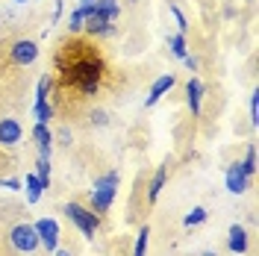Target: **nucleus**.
<instances>
[{
	"instance_id": "nucleus-24",
	"label": "nucleus",
	"mask_w": 259,
	"mask_h": 256,
	"mask_svg": "<svg viewBox=\"0 0 259 256\" xmlns=\"http://www.w3.org/2000/svg\"><path fill=\"white\" fill-rule=\"evenodd\" d=\"M82 24H85V15H82L80 9H74V12H71V18H68V30L77 35V32H82Z\"/></svg>"
},
{
	"instance_id": "nucleus-19",
	"label": "nucleus",
	"mask_w": 259,
	"mask_h": 256,
	"mask_svg": "<svg viewBox=\"0 0 259 256\" xmlns=\"http://www.w3.org/2000/svg\"><path fill=\"white\" fill-rule=\"evenodd\" d=\"M97 9H103L106 15H109V21H118V15H121V6H118V0H97Z\"/></svg>"
},
{
	"instance_id": "nucleus-23",
	"label": "nucleus",
	"mask_w": 259,
	"mask_h": 256,
	"mask_svg": "<svg viewBox=\"0 0 259 256\" xmlns=\"http://www.w3.org/2000/svg\"><path fill=\"white\" fill-rule=\"evenodd\" d=\"M147 236H150V230L142 227V230H139V236H136V250H133V256H145L147 253Z\"/></svg>"
},
{
	"instance_id": "nucleus-3",
	"label": "nucleus",
	"mask_w": 259,
	"mask_h": 256,
	"mask_svg": "<svg viewBox=\"0 0 259 256\" xmlns=\"http://www.w3.org/2000/svg\"><path fill=\"white\" fill-rule=\"evenodd\" d=\"M65 215L74 221V224L82 230V236H95L97 233V227H100V215L97 212H92V209H85V206H80V203H65V209H62Z\"/></svg>"
},
{
	"instance_id": "nucleus-18",
	"label": "nucleus",
	"mask_w": 259,
	"mask_h": 256,
	"mask_svg": "<svg viewBox=\"0 0 259 256\" xmlns=\"http://www.w3.org/2000/svg\"><path fill=\"white\" fill-rule=\"evenodd\" d=\"M32 112H35V121H38V124H48L50 118L56 115V109L45 100V103H35V106H32Z\"/></svg>"
},
{
	"instance_id": "nucleus-1",
	"label": "nucleus",
	"mask_w": 259,
	"mask_h": 256,
	"mask_svg": "<svg viewBox=\"0 0 259 256\" xmlns=\"http://www.w3.org/2000/svg\"><path fill=\"white\" fill-rule=\"evenodd\" d=\"M62 82L80 89L82 97L97 95V89H100V82H103V62H100L97 56H92V53L77 56L74 62L62 65Z\"/></svg>"
},
{
	"instance_id": "nucleus-30",
	"label": "nucleus",
	"mask_w": 259,
	"mask_h": 256,
	"mask_svg": "<svg viewBox=\"0 0 259 256\" xmlns=\"http://www.w3.org/2000/svg\"><path fill=\"white\" fill-rule=\"evenodd\" d=\"M183 62H186V68H189V71H197V59H194V56H186Z\"/></svg>"
},
{
	"instance_id": "nucleus-11",
	"label": "nucleus",
	"mask_w": 259,
	"mask_h": 256,
	"mask_svg": "<svg viewBox=\"0 0 259 256\" xmlns=\"http://www.w3.org/2000/svg\"><path fill=\"white\" fill-rule=\"evenodd\" d=\"M200 97H203V82L192 77V80L186 82V100H189L192 115H200Z\"/></svg>"
},
{
	"instance_id": "nucleus-12",
	"label": "nucleus",
	"mask_w": 259,
	"mask_h": 256,
	"mask_svg": "<svg viewBox=\"0 0 259 256\" xmlns=\"http://www.w3.org/2000/svg\"><path fill=\"white\" fill-rule=\"evenodd\" d=\"M32 139L38 144V156H48L50 159V142H53V136H50L48 124H38L35 121V127H32Z\"/></svg>"
},
{
	"instance_id": "nucleus-26",
	"label": "nucleus",
	"mask_w": 259,
	"mask_h": 256,
	"mask_svg": "<svg viewBox=\"0 0 259 256\" xmlns=\"http://www.w3.org/2000/svg\"><path fill=\"white\" fill-rule=\"evenodd\" d=\"M171 15H174V21H177L180 32H186V30H189V24H186V15H183V12H180L177 6H171Z\"/></svg>"
},
{
	"instance_id": "nucleus-2",
	"label": "nucleus",
	"mask_w": 259,
	"mask_h": 256,
	"mask_svg": "<svg viewBox=\"0 0 259 256\" xmlns=\"http://www.w3.org/2000/svg\"><path fill=\"white\" fill-rule=\"evenodd\" d=\"M115 189H118V171L97 177L95 180V192H92V212H106L115 200Z\"/></svg>"
},
{
	"instance_id": "nucleus-17",
	"label": "nucleus",
	"mask_w": 259,
	"mask_h": 256,
	"mask_svg": "<svg viewBox=\"0 0 259 256\" xmlns=\"http://www.w3.org/2000/svg\"><path fill=\"white\" fill-rule=\"evenodd\" d=\"M50 89H53V77L45 74V77L38 80V86H35V103H45V100L50 97Z\"/></svg>"
},
{
	"instance_id": "nucleus-21",
	"label": "nucleus",
	"mask_w": 259,
	"mask_h": 256,
	"mask_svg": "<svg viewBox=\"0 0 259 256\" xmlns=\"http://www.w3.org/2000/svg\"><path fill=\"white\" fill-rule=\"evenodd\" d=\"M171 53H174L177 59H186V56H189V50H186V38H183V32H177V35H171Z\"/></svg>"
},
{
	"instance_id": "nucleus-33",
	"label": "nucleus",
	"mask_w": 259,
	"mask_h": 256,
	"mask_svg": "<svg viewBox=\"0 0 259 256\" xmlns=\"http://www.w3.org/2000/svg\"><path fill=\"white\" fill-rule=\"evenodd\" d=\"M18 3H27V0H18Z\"/></svg>"
},
{
	"instance_id": "nucleus-8",
	"label": "nucleus",
	"mask_w": 259,
	"mask_h": 256,
	"mask_svg": "<svg viewBox=\"0 0 259 256\" xmlns=\"http://www.w3.org/2000/svg\"><path fill=\"white\" fill-rule=\"evenodd\" d=\"M247 180H250V177L244 174L242 162H233V165L227 168V192L244 194V192H247Z\"/></svg>"
},
{
	"instance_id": "nucleus-27",
	"label": "nucleus",
	"mask_w": 259,
	"mask_h": 256,
	"mask_svg": "<svg viewBox=\"0 0 259 256\" xmlns=\"http://www.w3.org/2000/svg\"><path fill=\"white\" fill-rule=\"evenodd\" d=\"M0 189H12V192H18V189H21V180H18V177H6V180H0Z\"/></svg>"
},
{
	"instance_id": "nucleus-7",
	"label": "nucleus",
	"mask_w": 259,
	"mask_h": 256,
	"mask_svg": "<svg viewBox=\"0 0 259 256\" xmlns=\"http://www.w3.org/2000/svg\"><path fill=\"white\" fill-rule=\"evenodd\" d=\"M82 30L89 32V35H109V32L115 30V27H112V21H109V15H106L103 9H97V6H95V12L85 18Z\"/></svg>"
},
{
	"instance_id": "nucleus-29",
	"label": "nucleus",
	"mask_w": 259,
	"mask_h": 256,
	"mask_svg": "<svg viewBox=\"0 0 259 256\" xmlns=\"http://www.w3.org/2000/svg\"><path fill=\"white\" fill-rule=\"evenodd\" d=\"M106 121H109V118H106V112H100V109H97V112H92V124H97V127H106Z\"/></svg>"
},
{
	"instance_id": "nucleus-22",
	"label": "nucleus",
	"mask_w": 259,
	"mask_h": 256,
	"mask_svg": "<svg viewBox=\"0 0 259 256\" xmlns=\"http://www.w3.org/2000/svg\"><path fill=\"white\" fill-rule=\"evenodd\" d=\"M242 168H244V174H247V177H253V174H256V147H253V144L247 147V156H244Z\"/></svg>"
},
{
	"instance_id": "nucleus-25",
	"label": "nucleus",
	"mask_w": 259,
	"mask_h": 256,
	"mask_svg": "<svg viewBox=\"0 0 259 256\" xmlns=\"http://www.w3.org/2000/svg\"><path fill=\"white\" fill-rule=\"evenodd\" d=\"M259 121V95L253 92L250 95V124H256Z\"/></svg>"
},
{
	"instance_id": "nucleus-32",
	"label": "nucleus",
	"mask_w": 259,
	"mask_h": 256,
	"mask_svg": "<svg viewBox=\"0 0 259 256\" xmlns=\"http://www.w3.org/2000/svg\"><path fill=\"white\" fill-rule=\"evenodd\" d=\"M203 256H218V253H215V250H203Z\"/></svg>"
},
{
	"instance_id": "nucleus-20",
	"label": "nucleus",
	"mask_w": 259,
	"mask_h": 256,
	"mask_svg": "<svg viewBox=\"0 0 259 256\" xmlns=\"http://www.w3.org/2000/svg\"><path fill=\"white\" fill-rule=\"evenodd\" d=\"M203 221H206V209H203V206H194L192 212L183 218V224H186V227H197V224H203Z\"/></svg>"
},
{
	"instance_id": "nucleus-10",
	"label": "nucleus",
	"mask_w": 259,
	"mask_h": 256,
	"mask_svg": "<svg viewBox=\"0 0 259 256\" xmlns=\"http://www.w3.org/2000/svg\"><path fill=\"white\" fill-rule=\"evenodd\" d=\"M174 82H177V80H174V74H162L159 80L150 86V95H147L145 106H153V103H156V100H159L162 95H168V92L174 89Z\"/></svg>"
},
{
	"instance_id": "nucleus-6",
	"label": "nucleus",
	"mask_w": 259,
	"mask_h": 256,
	"mask_svg": "<svg viewBox=\"0 0 259 256\" xmlns=\"http://www.w3.org/2000/svg\"><path fill=\"white\" fill-rule=\"evenodd\" d=\"M35 236H38V244H45L48 250H56L59 247V224L53 221V218H41V221H35Z\"/></svg>"
},
{
	"instance_id": "nucleus-28",
	"label": "nucleus",
	"mask_w": 259,
	"mask_h": 256,
	"mask_svg": "<svg viewBox=\"0 0 259 256\" xmlns=\"http://www.w3.org/2000/svg\"><path fill=\"white\" fill-rule=\"evenodd\" d=\"M95 6H97V0H80V6H77V9H80L85 18H89L92 12H95Z\"/></svg>"
},
{
	"instance_id": "nucleus-31",
	"label": "nucleus",
	"mask_w": 259,
	"mask_h": 256,
	"mask_svg": "<svg viewBox=\"0 0 259 256\" xmlns=\"http://www.w3.org/2000/svg\"><path fill=\"white\" fill-rule=\"evenodd\" d=\"M53 253H56V256H71V253H68V250H59V247H56Z\"/></svg>"
},
{
	"instance_id": "nucleus-14",
	"label": "nucleus",
	"mask_w": 259,
	"mask_h": 256,
	"mask_svg": "<svg viewBox=\"0 0 259 256\" xmlns=\"http://www.w3.org/2000/svg\"><path fill=\"white\" fill-rule=\"evenodd\" d=\"M230 250L233 253H244L247 250V233H244V227H239V224L230 227Z\"/></svg>"
},
{
	"instance_id": "nucleus-13",
	"label": "nucleus",
	"mask_w": 259,
	"mask_h": 256,
	"mask_svg": "<svg viewBox=\"0 0 259 256\" xmlns=\"http://www.w3.org/2000/svg\"><path fill=\"white\" fill-rule=\"evenodd\" d=\"M165 177H168V168H165V165L156 168V174H153V180H150V189H147V200H150V203L159 200L162 189H165Z\"/></svg>"
},
{
	"instance_id": "nucleus-15",
	"label": "nucleus",
	"mask_w": 259,
	"mask_h": 256,
	"mask_svg": "<svg viewBox=\"0 0 259 256\" xmlns=\"http://www.w3.org/2000/svg\"><path fill=\"white\" fill-rule=\"evenodd\" d=\"M35 177H38L41 189H48L50 186V159L48 156H38V162H35Z\"/></svg>"
},
{
	"instance_id": "nucleus-9",
	"label": "nucleus",
	"mask_w": 259,
	"mask_h": 256,
	"mask_svg": "<svg viewBox=\"0 0 259 256\" xmlns=\"http://www.w3.org/2000/svg\"><path fill=\"white\" fill-rule=\"evenodd\" d=\"M21 136H24V127L18 124L15 118H3L0 121V144L3 147H15L21 142Z\"/></svg>"
},
{
	"instance_id": "nucleus-16",
	"label": "nucleus",
	"mask_w": 259,
	"mask_h": 256,
	"mask_svg": "<svg viewBox=\"0 0 259 256\" xmlns=\"http://www.w3.org/2000/svg\"><path fill=\"white\" fill-rule=\"evenodd\" d=\"M41 183H38V177L35 174H27V203H38V197H41Z\"/></svg>"
},
{
	"instance_id": "nucleus-4",
	"label": "nucleus",
	"mask_w": 259,
	"mask_h": 256,
	"mask_svg": "<svg viewBox=\"0 0 259 256\" xmlns=\"http://www.w3.org/2000/svg\"><path fill=\"white\" fill-rule=\"evenodd\" d=\"M9 241H12V247L21 250V253H32V250L38 247L35 227H32V224H15V227H12V233H9Z\"/></svg>"
},
{
	"instance_id": "nucleus-5",
	"label": "nucleus",
	"mask_w": 259,
	"mask_h": 256,
	"mask_svg": "<svg viewBox=\"0 0 259 256\" xmlns=\"http://www.w3.org/2000/svg\"><path fill=\"white\" fill-rule=\"evenodd\" d=\"M9 59H12V65H32L38 59V45L30 38H18L9 48Z\"/></svg>"
}]
</instances>
